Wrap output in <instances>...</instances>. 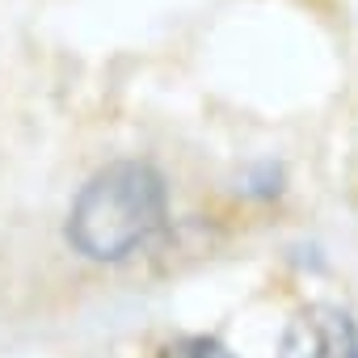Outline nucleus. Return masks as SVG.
<instances>
[{
    "instance_id": "nucleus-3",
    "label": "nucleus",
    "mask_w": 358,
    "mask_h": 358,
    "mask_svg": "<svg viewBox=\"0 0 358 358\" xmlns=\"http://www.w3.org/2000/svg\"><path fill=\"white\" fill-rule=\"evenodd\" d=\"M160 358H232V350L215 337H177L160 350Z\"/></svg>"
},
{
    "instance_id": "nucleus-1",
    "label": "nucleus",
    "mask_w": 358,
    "mask_h": 358,
    "mask_svg": "<svg viewBox=\"0 0 358 358\" xmlns=\"http://www.w3.org/2000/svg\"><path fill=\"white\" fill-rule=\"evenodd\" d=\"M164 224V177L143 160H118L89 177L68 215V241L93 262H122Z\"/></svg>"
},
{
    "instance_id": "nucleus-2",
    "label": "nucleus",
    "mask_w": 358,
    "mask_h": 358,
    "mask_svg": "<svg viewBox=\"0 0 358 358\" xmlns=\"http://www.w3.org/2000/svg\"><path fill=\"white\" fill-rule=\"evenodd\" d=\"M278 358H358V324L333 303H312L287 324Z\"/></svg>"
}]
</instances>
